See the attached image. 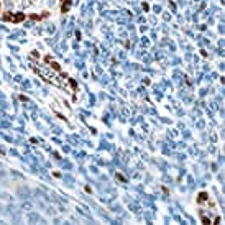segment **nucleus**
<instances>
[{
  "label": "nucleus",
  "instance_id": "f257e3e1",
  "mask_svg": "<svg viewBox=\"0 0 225 225\" xmlns=\"http://www.w3.org/2000/svg\"><path fill=\"white\" fill-rule=\"evenodd\" d=\"M25 18H26V15L25 13H5L3 15V20L12 22V23H22Z\"/></svg>",
  "mask_w": 225,
  "mask_h": 225
},
{
  "label": "nucleus",
  "instance_id": "f03ea898",
  "mask_svg": "<svg viewBox=\"0 0 225 225\" xmlns=\"http://www.w3.org/2000/svg\"><path fill=\"white\" fill-rule=\"evenodd\" d=\"M71 3H72V0H61V13H68Z\"/></svg>",
  "mask_w": 225,
  "mask_h": 225
},
{
  "label": "nucleus",
  "instance_id": "7ed1b4c3",
  "mask_svg": "<svg viewBox=\"0 0 225 225\" xmlns=\"http://www.w3.org/2000/svg\"><path fill=\"white\" fill-rule=\"evenodd\" d=\"M209 199V194L205 192V191H202V192L199 194V197H197V204H204Z\"/></svg>",
  "mask_w": 225,
  "mask_h": 225
},
{
  "label": "nucleus",
  "instance_id": "20e7f679",
  "mask_svg": "<svg viewBox=\"0 0 225 225\" xmlns=\"http://www.w3.org/2000/svg\"><path fill=\"white\" fill-rule=\"evenodd\" d=\"M46 17H48V12H45L43 15H30V18H33V20H43Z\"/></svg>",
  "mask_w": 225,
  "mask_h": 225
},
{
  "label": "nucleus",
  "instance_id": "39448f33",
  "mask_svg": "<svg viewBox=\"0 0 225 225\" xmlns=\"http://www.w3.org/2000/svg\"><path fill=\"white\" fill-rule=\"evenodd\" d=\"M201 219H202V222H204V224H210V220H209V219H207V217H201Z\"/></svg>",
  "mask_w": 225,
  "mask_h": 225
},
{
  "label": "nucleus",
  "instance_id": "423d86ee",
  "mask_svg": "<svg viewBox=\"0 0 225 225\" xmlns=\"http://www.w3.org/2000/svg\"><path fill=\"white\" fill-rule=\"evenodd\" d=\"M0 7H2V5H0Z\"/></svg>",
  "mask_w": 225,
  "mask_h": 225
}]
</instances>
